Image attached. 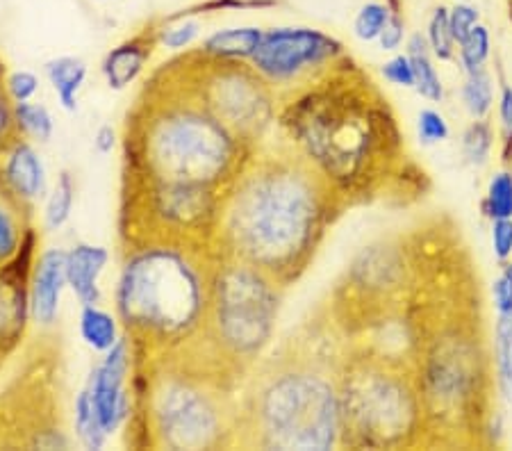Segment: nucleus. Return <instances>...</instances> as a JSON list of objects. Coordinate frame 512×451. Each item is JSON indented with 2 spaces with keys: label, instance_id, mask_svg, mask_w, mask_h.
I'll return each mask as SVG.
<instances>
[{
  "label": "nucleus",
  "instance_id": "nucleus-1",
  "mask_svg": "<svg viewBox=\"0 0 512 451\" xmlns=\"http://www.w3.org/2000/svg\"><path fill=\"white\" fill-rule=\"evenodd\" d=\"M417 281L406 347L426 417V449L497 447L499 381L483 283L456 219L415 224Z\"/></svg>",
  "mask_w": 512,
  "mask_h": 451
},
{
  "label": "nucleus",
  "instance_id": "nucleus-2",
  "mask_svg": "<svg viewBox=\"0 0 512 451\" xmlns=\"http://www.w3.org/2000/svg\"><path fill=\"white\" fill-rule=\"evenodd\" d=\"M255 151L198 101L180 60L162 64L128 114L121 219L169 237L210 233Z\"/></svg>",
  "mask_w": 512,
  "mask_h": 451
},
{
  "label": "nucleus",
  "instance_id": "nucleus-3",
  "mask_svg": "<svg viewBox=\"0 0 512 451\" xmlns=\"http://www.w3.org/2000/svg\"><path fill=\"white\" fill-rule=\"evenodd\" d=\"M278 98L285 146L321 171L349 208L376 201L410 205L431 190L390 98L349 53Z\"/></svg>",
  "mask_w": 512,
  "mask_h": 451
},
{
  "label": "nucleus",
  "instance_id": "nucleus-4",
  "mask_svg": "<svg viewBox=\"0 0 512 451\" xmlns=\"http://www.w3.org/2000/svg\"><path fill=\"white\" fill-rule=\"evenodd\" d=\"M349 210L328 178L296 151H255L221 201L212 256L249 262L292 287Z\"/></svg>",
  "mask_w": 512,
  "mask_h": 451
},
{
  "label": "nucleus",
  "instance_id": "nucleus-5",
  "mask_svg": "<svg viewBox=\"0 0 512 451\" xmlns=\"http://www.w3.org/2000/svg\"><path fill=\"white\" fill-rule=\"evenodd\" d=\"M328 317L305 324L262 356L237 397V442L251 449H340V358L344 340Z\"/></svg>",
  "mask_w": 512,
  "mask_h": 451
},
{
  "label": "nucleus",
  "instance_id": "nucleus-6",
  "mask_svg": "<svg viewBox=\"0 0 512 451\" xmlns=\"http://www.w3.org/2000/svg\"><path fill=\"white\" fill-rule=\"evenodd\" d=\"M212 251L189 244H144L123 260L117 315L135 360L171 354L201 331L210 299Z\"/></svg>",
  "mask_w": 512,
  "mask_h": 451
},
{
  "label": "nucleus",
  "instance_id": "nucleus-7",
  "mask_svg": "<svg viewBox=\"0 0 512 451\" xmlns=\"http://www.w3.org/2000/svg\"><path fill=\"white\" fill-rule=\"evenodd\" d=\"M340 449H426V417L412 360L344 342Z\"/></svg>",
  "mask_w": 512,
  "mask_h": 451
},
{
  "label": "nucleus",
  "instance_id": "nucleus-8",
  "mask_svg": "<svg viewBox=\"0 0 512 451\" xmlns=\"http://www.w3.org/2000/svg\"><path fill=\"white\" fill-rule=\"evenodd\" d=\"M285 287L249 262L212 256L210 299L203 326L180 347L235 388L267 354Z\"/></svg>",
  "mask_w": 512,
  "mask_h": 451
},
{
  "label": "nucleus",
  "instance_id": "nucleus-9",
  "mask_svg": "<svg viewBox=\"0 0 512 451\" xmlns=\"http://www.w3.org/2000/svg\"><path fill=\"white\" fill-rule=\"evenodd\" d=\"M146 369V440L164 449H219L237 442L235 385L178 351L135 360Z\"/></svg>",
  "mask_w": 512,
  "mask_h": 451
},
{
  "label": "nucleus",
  "instance_id": "nucleus-10",
  "mask_svg": "<svg viewBox=\"0 0 512 451\" xmlns=\"http://www.w3.org/2000/svg\"><path fill=\"white\" fill-rule=\"evenodd\" d=\"M189 87L205 108L253 149L278 121L276 87L246 60H217L203 51L178 57Z\"/></svg>",
  "mask_w": 512,
  "mask_h": 451
},
{
  "label": "nucleus",
  "instance_id": "nucleus-11",
  "mask_svg": "<svg viewBox=\"0 0 512 451\" xmlns=\"http://www.w3.org/2000/svg\"><path fill=\"white\" fill-rule=\"evenodd\" d=\"M346 48L340 39L315 28H274L264 30L251 64L280 94L294 92L321 76L330 64L340 60Z\"/></svg>",
  "mask_w": 512,
  "mask_h": 451
},
{
  "label": "nucleus",
  "instance_id": "nucleus-12",
  "mask_svg": "<svg viewBox=\"0 0 512 451\" xmlns=\"http://www.w3.org/2000/svg\"><path fill=\"white\" fill-rule=\"evenodd\" d=\"M132 369H135V349H132L128 338H121L110 351H105V358L92 369L85 383L92 392L94 406L107 436L117 433L130 417Z\"/></svg>",
  "mask_w": 512,
  "mask_h": 451
},
{
  "label": "nucleus",
  "instance_id": "nucleus-13",
  "mask_svg": "<svg viewBox=\"0 0 512 451\" xmlns=\"http://www.w3.org/2000/svg\"><path fill=\"white\" fill-rule=\"evenodd\" d=\"M66 283V251L46 249L35 258L30 276V317L41 328H51L60 315Z\"/></svg>",
  "mask_w": 512,
  "mask_h": 451
},
{
  "label": "nucleus",
  "instance_id": "nucleus-14",
  "mask_svg": "<svg viewBox=\"0 0 512 451\" xmlns=\"http://www.w3.org/2000/svg\"><path fill=\"white\" fill-rule=\"evenodd\" d=\"M160 30L162 28H146L137 32L135 37L121 41L117 48H112L103 60V76L107 80V87L114 92H121L128 85H132L139 76H142L148 60L160 44Z\"/></svg>",
  "mask_w": 512,
  "mask_h": 451
},
{
  "label": "nucleus",
  "instance_id": "nucleus-15",
  "mask_svg": "<svg viewBox=\"0 0 512 451\" xmlns=\"http://www.w3.org/2000/svg\"><path fill=\"white\" fill-rule=\"evenodd\" d=\"M0 158V180L26 203L35 201L46 192V169L44 162L32 149L26 137H19Z\"/></svg>",
  "mask_w": 512,
  "mask_h": 451
},
{
  "label": "nucleus",
  "instance_id": "nucleus-16",
  "mask_svg": "<svg viewBox=\"0 0 512 451\" xmlns=\"http://www.w3.org/2000/svg\"><path fill=\"white\" fill-rule=\"evenodd\" d=\"M110 262V251L96 244H76L66 251V283L82 306H98L103 301L98 278Z\"/></svg>",
  "mask_w": 512,
  "mask_h": 451
},
{
  "label": "nucleus",
  "instance_id": "nucleus-17",
  "mask_svg": "<svg viewBox=\"0 0 512 451\" xmlns=\"http://www.w3.org/2000/svg\"><path fill=\"white\" fill-rule=\"evenodd\" d=\"M264 30L255 26L246 28H226L217 30L203 41L201 51L217 60H246L249 62L253 53L258 51Z\"/></svg>",
  "mask_w": 512,
  "mask_h": 451
},
{
  "label": "nucleus",
  "instance_id": "nucleus-18",
  "mask_svg": "<svg viewBox=\"0 0 512 451\" xmlns=\"http://www.w3.org/2000/svg\"><path fill=\"white\" fill-rule=\"evenodd\" d=\"M46 78L51 82L57 98H60L62 108L66 112L78 110V92L87 80V64L80 57L62 55L55 60L46 62Z\"/></svg>",
  "mask_w": 512,
  "mask_h": 451
},
{
  "label": "nucleus",
  "instance_id": "nucleus-19",
  "mask_svg": "<svg viewBox=\"0 0 512 451\" xmlns=\"http://www.w3.org/2000/svg\"><path fill=\"white\" fill-rule=\"evenodd\" d=\"M412 71H415V89L426 98V101L440 103L444 96L440 73H437L435 64L431 60V46H428V39L424 35L415 32L408 39V53Z\"/></svg>",
  "mask_w": 512,
  "mask_h": 451
},
{
  "label": "nucleus",
  "instance_id": "nucleus-20",
  "mask_svg": "<svg viewBox=\"0 0 512 451\" xmlns=\"http://www.w3.org/2000/svg\"><path fill=\"white\" fill-rule=\"evenodd\" d=\"M80 338L94 351H110L121 340L119 319L101 306H82L80 313Z\"/></svg>",
  "mask_w": 512,
  "mask_h": 451
},
{
  "label": "nucleus",
  "instance_id": "nucleus-21",
  "mask_svg": "<svg viewBox=\"0 0 512 451\" xmlns=\"http://www.w3.org/2000/svg\"><path fill=\"white\" fill-rule=\"evenodd\" d=\"M494 367H497L499 392L512 401V313L497 315L494 324Z\"/></svg>",
  "mask_w": 512,
  "mask_h": 451
},
{
  "label": "nucleus",
  "instance_id": "nucleus-22",
  "mask_svg": "<svg viewBox=\"0 0 512 451\" xmlns=\"http://www.w3.org/2000/svg\"><path fill=\"white\" fill-rule=\"evenodd\" d=\"M76 436L80 440V445L87 449H103L107 438H110L103 429L101 417H98V410L94 406L92 392H89L87 385L78 392L76 399Z\"/></svg>",
  "mask_w": 512,
  "mask_h": 451
},
{
  "label": "nucleus",
  "instance_id": "nucleus-23",
  "mask_svg": "<svg viewBox=\"0 0 512 451\" xmlns=\"http://www.w3.org/2000/svg\"><path fill=\"white\" fill-rule=\"evenodd\" d=\"M73 203H76V183H73V176L69 171H62L55 183V190L46 201L44 224L48 231H57V228H62L66 221H69Z\"/></svg>",
  "mask_w": 512,
  "mask_h": 451
},
{
  "label": "nucleus",
  "instance_id": "nucleus-24",
  "mask_svg": "<svg viewBox=\"0 0 512 451\" xmlns=\"http://www.w3.org/2000/svg\"><path fill=\"white\" fill-rule=\"evenodd\" d=\"M14 119L21 137H32L37 142H48L53 137V117L46 105L23 101L14 103Z\"/></svg>",
  "mask_w": 512,
  "mask_h": 451
},
{
  "label": "nucleus",
  "instance_id": "nucleus-25",
  "mask_svg": "<svg viewBox=\"0 0 512 451\" xmlns=\"http://www.w3.org/2000/svg\"><path fill=\"white\" fill-rule=\"evenodd\" d=\"M462 101H465V108L474 119H487L494 101L490 71L478 69L467 73L465 87H462Z\"/></svg>",
  "mask_w": 512,
  "mask_h": 451
},
{
  "label": "nucleus",
  "instance_id": "nucleus-26",
  "mask_svg": "<svg viewBox=\"0 0 512 451\" xmlns=\"http://www.w3.org/2000/svg\"><path fill=\"white\" fill-rule=\"evenodd\" d=\"M494 146V130L492 123L487 119H474L469 123V128L462 135V153L469 164L474 167H483V164L490 160Z\"/></svg>",
  "mask_w": 512,
  "mask_h": 451
},
{
  "label": "nucleus",
  "instance_id": "nucleus-27",
  "mask_svg": "<svg viewBox=\"0 0 512 451\" xmlns=\"http://www.w3.org/2000/svg\"><path fill=\"white\" fill-rule=\"evenodd\" d=\"M490 53H492L490 30L481 26V23H476L472 32H469V35L458 44V60L467 73L485 69L487 60H490Z\"/></svg>",
  "mask_w": 512,
  "mask_h": 451
},
{
  "label": "nucleus",
  "instance_id": "nucleus-28",
  "mask_svg": "<svg viewBox=\"0 0 512 451\" xmlns=\"http://www.w3.org/2000/svg\"><path fill=\"white\" fill-rule=\"evenodd\" d=\"M428 46H431V53L440 62H449L456 57V39H453L451 23H449V10L447 7H435V12L428 21Z\"/></svg>",
  "mask_w": 512,
  "mask_h": 451
},
{
  "label": "nucleus",
  "instance_id": "nucleus-29",
  "mask_svg": "<svg viewBox=\"0 0 512 451\" xmlns=\"http://www.w3.org/2000/svg\"><path fill=\"white\" fill-rule=\"evenodd\" d=\"M485 212L490 219H508L512 217V171H499L490 180L485 196Z\"/></svg>",
  "mask_w": 512,
  "mask_h": 451
},
{
  "label": "nucleus",
  "instance_id": "nucleus-30",
  "mask_svg": "<svg viewBox=\"0 0 512 451\" xmlns=\"http://www.w3.org/2000/svg\"><path fill=\"white\" fill-rule=\"evenodd\" d=\"M387 19H390V7L387 3H367L360 7L358 16L353 21V30L355 37L360 41H374L381 37V32L385 28Z\"/></svg>",
  "mask_w": 512,
  "mask_h": 451
},
{
  "label": "nucleus",
  "instance_id": "nucleus-31",
  "mask_svg": "<svg viewBox=\"0 0 512 451\" xmlns=\"http://www.w3.org/2000/svg\"><path fill=\"white\" fill-rule=\"evenodd\" d=\"M169 23H173V26L160 30V44L164 48H169V51H183V48H189L196 41L198 32H201V23L198 21L178 19Z\"/></svg>",
  "mask_w": 512,
  "mask_h": 451
},
{
  "label": "nucleus",
  "instance_id": "nucleus-32",
  "mask_svg": "<svg viewBox=\"0 0 512 451\" xmlns=\"http://www.w3.org/2000/svg\"><path fill=\"white\" fill-rule=\"evenodd\" d=\"M21 137L19 128H16L14 119V103L5 89V76L0 71V155H3L10 146Z\"/></svg>",
  "mask_w": 512,
  "mask_h": 451
},
{
  "label": "nucleus",
  "instance_id": "nucleus-33",
  "mask_svg": "<svg viewBox=\"0 0 512 451\" xmlns=\"http://www.w3.org/2000/svg\"><path fill=\"white\" fill-rule=\"evenodd\" d=\"M499 119H501V160L506 167H512V85L501 80L499 98Z\"/></svg>",
  "mask_w": 512,
  "mask_h": 451
},
{
  "label": "nucleus",
  "instance_id": "nucleus-34",
  "mask_svg": "<svg viewBox=\"0 0 512 451\" xmlns=\"http://www.w3.org/2000/svg\"><path fill=\"white\" fill-rule=\"evenodd\" d=\"M387 7H390V19H387L378 41H381L383 51H396L403 44V39H406V19L401 14L399 0H390Z\"/></svg>",
  "mask_w": 512,
  "mask_h": 451
},
{
  "label": "nucleus",
  "instance_id": "nucleus-35",
  "mask_svg": "<svg viewBox=\"0 0 512 451\" xmlns=\"http://www.w3.org/2000/svg\"><path fill=\"white\" fill-rule=\"evenodd\" d=\"M417 130H419V139L424 144H437L444 142L449 137V126L440 112L435 110H421L419 112V121H417Z\"/></svg>",
  "mask_w": 512,
  "mask_h": 451
},
{
  "label": "nucleus",
  "instance_id": "nucleus-36",
  "mask_svg": "<svg viewBox=\"0 0 512 451\" xmlns=\"http://www.w3.org/2000/svg\"><path fill=\"white\" fill-rule=\"evenodd\" d=\"M5 89L10 94L12 103L32 101V96L39 89V78L32 71H14L10 76H5Z\"/></svg>",
  "mask_w": 512,
  "mask_h": 451
},
{
  "label": "nucleus",
  "instance_id": "nucleus-37",
  "mask_svg": "<svg viewBox=\"0 0 512 451\" xmlns=\"http://www.w3.org/2000/svg\"><path fill=\"white\" fill-rule=\"evenodd\" d=\"M449 23H451L453 39H456V44H460V41L465 39L478 23V10L467 3H458L456 7H451L449 10Z\"/></svg>",
  "mask_w": 512,
  "mask_h": 451
},
{
  "label": "nucleus",
  "instance_id": "nucleus-38",
  "mask_svg": "<svg viewBox=\"0 0 512 451\" xmlns=\"http://www.w3.org/2000/svg\"><path fill=\"white\" fill-rule=\"evenodd\" d=\"M383 76L396 87H415V71H412L408 55H396L383 64Z\"/></svg>",
  "mask_w": 512,
  "mask_h": 451
},
{
  "label": "nucleus",
  "instance_id": "nucleus-39",
  "mask_svg": "<svg viewBox=\"0 0 512 451\" xmlns=\"http://www.w3.org/2000/svg\"><path fill=\"white\" fill-rule=\"evenodd\" d=\"M492 246L501 265L512 258V217L492 219Z\"/></svg>",
  "mask_w": 512,
  "mask_h": 451
},
{
  "label": "nucleus",
  "instance_id": "nucleus-40",
  "mask_svg": "<svg viewBox=\"0 0 512 451\" xmlns=\"http://www.w3.org/2000/svg\"><path fill=\"white\" fill-rule=\"evenodd\" d=\"M494 306L497 315L512 313V260L503 262V272L494 283Z\"/></svg>",
  "mask_w": 512,
  "mask_h": 451
},
{
  "label": "nucleus",
  "instance_id": "nucleus-41",
  "mask_svg": "<svg viewBox=\"0 0 512 451\" xmlns=\"http://www.w3.org/2000/svg\"><path fill=\"white\" fill-rule=\"evenodd\" d=\"M94 146H96V151L103 155L112 153L114 146H117V133H114V128L112 126L98 128V133L94 137Z\"/></svg>",
  "mask_w": 512,
  "mask_h": 451
},
{
  "label": "nucleus",
  "instance_id": "nucleus-42",
  "mask_svg": "<svg viewBox=\"0 0 512 451\" xmlns=\"http://www.w3.org/2000/svg\"><path fill=\"white\" fill-rule=\"evenodd\" d=\"M508 12H510V21H512V0H508Z\"/></svg>",
  "mask_w": 512,
  "mask_h": 451
}]
</instances>
